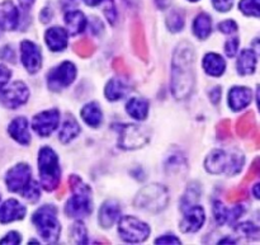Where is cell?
Returning a JSON list of instances; mask_svg holds the SVG:
<instances>
[{
    "mask_svg": "<svg viewBox=\"0 0 260 245\" xmlns=\"http://www.w3.org/2000/svg\"><path fill=\"white\" fill-rule=\"evenodd\" d=\"M80 132V126L78 125L76 119L74 118L71 114H66L65 121H63L62 127H61V131L58 134V139L63 144H68L71 140L75 139L76 136Z\"/></svg>",
    "mask_w": 260,
    "mask_h": 245,
    "instance_id": "obj_25",
    "label": "cell"
},
{
    "mask_svg": "<svg viewBox=\"0 0 260 245\" xmlns=\"http://www.w3.org/2000/svg\"><path fill=\"white\" fill-rule=\"evenodd\" d=\"M119 218H121V206L116 201H106L101 206L98 221L102 228H111L119 220Z\"/></svg>",
    "mask_w": 260,
    "mask_h": 245,
    "instance_id": "obj_18",
    "label": "cell"
},
{
    "mask_svg": "<svg viewBox=\"0 0 260 245\" xmlns=\"http://www.w3.org/2000/svg\"><path fill=\"white\" fill-rule=\"evenodd\" d=\"M81 118L89 126L98 127L102 124V119H103V114H102L101 107L98 106V103L90 102V103L85 104L84 108L81 109Z\"/></svg>",
    "mask_w": 260,
    "mask_h": 245,
    "instance_id": "obj_26",
    "label": "cell"
},
{
    "mask_svg": "<svg viewBox=\"0 0 260 245\" xmlns=\"http://www.w3.org/2000/svg\"><path fill=\"white\" fill-rule=\"evenodd\" d=\"M218 29L222 33H226V35H231V33H235L238 30V24H236L235 20L229 19L225 20V22H221L218 24Z\"/></svg>",
    "mask_w": 260,
    "mask_h": 245,
    "instance_id": "obj_40",
    "label": "cell"
},
{
    "mask_svg": "<svg viewBox=\"0 0 260 245\" xmlns=\"http://www.w3.org/2000/svg\"><path fill=\"white\" fill-rule=\"evenodd\" d=\"M238 73L240 75H251L254 74L256 68V53L254 50H243L239 55L238 64Z\"/></svg>",
    "mask_w": 260,
    "mask_h": 245,
    "instance_id": "obj_23",
    "label": "cell"
},
{
    "mask_svg": "<svg viewBox=\"0 0 260 245\" xmlns=\"http://www.w3.org/2000/svg\"><path fill=\"white\" fill-rule=\"evenodd\" d=\"M184 212V218H183L182 223L179 225L180 231L184 234H189L200 230L206 220L205 210L200 206L194 205L188 208V210H185Z\"/></svg>",
    "mask_w": 260,
    "mask_h": 245,
    "instance_id": "obj_14",
    "label": "cell"
},
{
    "mask_svg": "<svg viewBox=\"0 0 260 245\" xmlns=\"http://www.w3.org/2000/svg\"><path fill=\"white\" fill-rule=\"evenodd\" d=\"M156 244H180V240L174 235H164L155 240Z\"/></svg>",
    "mask_w": 260,
    "mask_h": 245,
    "instance_id": "obj_47",
    "label": "cell"
},
{
    "mask_svg": "<svg viewBox=\"0 0 260 245\" xmlns=\"http://www.w3.org/2000/svg\"><path fill=\"white\" fill-rule=\"evenodd\" d=\"M119 236L126 243H142L150 235V228L134 216H124L118 223Z\"/></svg>",
    "mask_w": 260,
    "mask_h": 245,
    "instance_id": "obj_7",
    "label": "cell"
},
{
    "mask_svg": "<svg viewBox=\"0 0 260 245\" xmlns=\"http://www.w3.org/2000/svg\"><path fill=\"white\" fill-rule=\"evenodd\" d=\"M203 69L211 76H221L226 70V63L218 53H207L203 58Z\"/></svg>",
    "mask_w": 260,
    "mask_h": 245,
    "instance_id": "obj_22",
    "label": "cell"
},
{
    "mask_svg": "<svg viewBox=\"0 0 260 245\" xmlns=\"http://www.w3.org/2000/svg\"><path fill=\"white\" fill-rule=\"evenodd\" d=\"M253 93L250 88L246 86H234L229 93V106L234 112L243 111L251 103Z\"/></svg>",
    "mask_w": 260,
    "mask_h": 245,
    "instance_id": "obj_17",
    "label": "cell"
},
{
    "mask_svg": "<svg viewBox=\"0 0 260 245\" xmlns=\"http://www.w3.org/2000/svg\"><path fill=\"white\" fill-rule=\"evenodd\" d=\"M65 23L69 35L75 36L85 29L86 18L79 10H71V12H68L65 14Z\"/></svg>",
    "mask_w": 260,
    "mask_h": 245,
    "instance_id": "obj_24",
    "label": "cell"
},
{
    "mask_svg": "<svg viewBox=\"0 0 260 245\" xmlns=\"http://www.w3.org/2000/svg\"><path fill=\"white\" fill-rule=\"evenodd\" d=\"M68 37L69 33L61 27H52L47 29L45 35L46 43L48 48L53 52H60L68 47Z\"/></svg>",
    "mask_w": 260,
    "mask_h": 245,
    "instance_id": "obj_20",
    "label": "cell"
},
{
    "mask_svg": "<svg viewBox=\"0 0 260 245\" xmlns=\"http://www.w3.org/2000/svg\"><path fill=\"white\" fill-rule=\"evenodd\" d=\"M253 47H254V51H255V53H259V55H260V38L254 41Z\"/></svg>",
    "mask_w": 260,
    "mask_h": 245,
    "instance_id": "obj_52",
    "label": "cell"
},
{
    "mask_svg": "<svg viewBox=\"0 0 260 245\" xmlns=\"http://www.w3.org/2000/svg\"><path fill=\"white\" fill-rule=\"evenodd\" d=\"M84 2H85V4L90 5V7H94V5L101 4V3L103 2V0H84Z\"/></svg>",
    "mask_w": 260,
    "mask_h": 245,
    "instance_id": "obj_53",
    "label": "cell"
},
{
    "mask_svg": "<svg viewBox=\"0 0 260 245\" xmlns=\"http://www.w3.org/2000/svg\"><path fill=\"white\" fill-rule=\"evenodd\" d=\"M260 177V157L256 158V159H254L253 164H251L250 169H249L248 174H246V177L244 178V182L245 185H248L249 182H251V180H254L255 178Z\"/></svg>",
    "mask_w": 260,
    "mask_h": 245,
    "instance_id": "obj_38",
    "label": "cell"
},
{
    "mask_svg": "<svg viewBox=\"0 0 260 245\" xmlns=\"http://www.w3.org/2000/svg\"><path fill=\"white\" fill-rule=\"evenodd\" d=\"M127 113L137 121H142L149 113V103L142 98H132L126 104Z\"/></svg>",
    "mask_w": 260,
    "mask_h": 245,
    "instance_id": "obj_27",
    "label": "cell"
},
{
    "mask_svg": "<svg viewBox=\"0 0 260 245\" xmlns=\"http://www.w3.org/2000/svg\"><path fill=\"white\" fill-rule=\"evenodd\" d=\"M211 32H212V20H211V17L206 14V13H201L200 15H197L194 23H193V33L200 40H206L211 35Z\"/></svg>",
    "mask_w": 260,
    "mask_h": 245,
    "instance_id": "obj_28",
    "label": "cell"
},
{
    "mask_svg": "<svg viewBox=\"0 0 260 245\" xmlns=\"http://www.w3.org/2000/svg\"><path fill=\"white\" fill-rule=\"evenodd\" d=\"M189 2H193V3H196V2H198V0H189Z\"/></svg>",
    "mask_w": 260,
    "mask_h": 245,
    "instance_id": "obj_57",
    "label": "cell"
},
{
    "mask_svg": "<svg viewBox=\"0 0 260 245\" xmlns=\"http://www.w3.org/2000/svg\"><path fill=\"white\" fill-rule=\"evenodd\" d=\"M239 9L249 17H260V0H240Z\"/></svg>",
    "mask_w": 260,
    "mask_h": 245,
    "instance_id": "obj_35",
    "label": "cell"
},
{
    "mask_svg": "<svg viewBox=\"0 0 260 245\" xmlns=\"http://www.w3.org/2000/svg\"><path fill=\"white\" fill-rule=\"evenodd\" d=\"M38 170L42 187L51 192L60 185V165L56 152L45 146L38 152Z\"/></svg>",
    "mask_w": 260,
    "mask_h": 245,
    "instance_id": "obj_5",
    "label": "cell"
},
{
    "mask_svg": "<svg viewBox=\"0 0 260 245\" xmlns=\"http://www.w3.org/2000/svg\"><path fill=\"white\" fill-rule=\"evenodd\" d=\"M245 158L241 152H226L223 150H213L206 159V169L212 174L225 173L228 175H236L241 172Z\"/></svg>",
    "mask_w": 260,
    "mask_h": 245,
    "instance_id": "obj_3",
    "label": "cell"
},
{
    "mask_svg": "<svg viewBox=\"0 0 260 245\" xmlns=\"http://www.w3.org/2000/svg\"><path fill=\"white\" fill-rule=\"evenodd\" d=\"M236 241L231 238H225L222 240H220V244H235Z\"/></svg>",
    "mask_w": 260,
    "mask_h": 245,
    "instance_id": "obj_55",
    "label": "cell"
},
{
    "mask_svg": "<svg viewBox=\"0 0 260 245\" xmlns=\"http://www.w3.org/2000/svg\"><path fill=\"white\" fill-rule=\"evenodd\" d=\"M10 76H12V71L4 65H0V93L3 91V89L5 88V85L9 81Z\"/></svg>",
    "mask_w": 260,
    "mask_h": 245,
    "instance_id": "obj_43",
    "label": "cell"
},
{
    "mask_svg": "<svg viewBox=\"0 0 260 245\" xmlns=\"http://www.w3.org/2000/svg\"><path fill=\"white\" fill-rule=\"evenodd\" d=\"M182 159H180V155H173L170 157V159L167 162V167H169L170 169H174V168H180L182 165Z\"/></svg>",
    "mask_w": 260,
    "mask_h": 245,
    "instance_id": "obj_48",
    "label": "cell"
},
{
    "mask_svg": "<svg viewBox=\"0 0 260 245\" xmlns=\"http://www.w3.org/2000/svg\"><path fill=\"white\" fill-rule=\"evenodd\" d=\"M218 135H220L221 139H226V137L230 136V121H222L218 125Z\"/></svg>",
    "mask_w": 260,
    "mask_h": 245,
    "instance_id": "obj_46",
    "label": "cell"
},
{
    "mask_svg": "<svg viewBox=\"0 0 260 245\" xmlns=\"http://www.w3.org/2000/svg\"><path fill=\"white\" fill-rule=\"evenodd\" d=\"M25 216V207L17 200H8L0 206V223L9 224L12 221L22 220Z\"/></svg>",
    "mask_w": 260,
    "mask_h": 245,
    "instance_id": "obj_19",
    "label": "cell"
},
{
    "mask_svg": "<svg viewBox=\"0 0 260 245\" xmlns=\"http://www.w3.org/2000/svg\"><path fill=\"white\" fill-rule=\"evenodd\" d=\"M20 55H22V63L25 70L29 74H36L42 66V55L41 50L36 43L30 41H23L20 43Z\"/></svg>",
    "mask_w": 260,
    "mask_h": 245,
    "instance_id": "obj_13",
    "label": "cell"
},
{
    "mask_svg": "<svg viewBox=\"0 0 260 245\" xmlns=\"http://www.w3.org/2000/svg\"><path fill=\"white\" fill-rule=\"evenodd\" d=\"M29 180L30 168L29 165L24 164V163H19L15 167H13L7 173V177H5L8 190L14 193H22V191L29 183Z\"/></svg>",
    "mask_w": 260,
    "mask_h": 245,
    "instance_id": "obj_11",
    "label": "cell"
},
{
    "mask_svg": "<svg viewBox=\"0 0 260 245\" xmlns=\"http://www.w3.org/2000/svg\"><path fill=\"white\" fill-rule=\"evenodd\" d=\"M256 145H258V146L260 147V136H259V139H258V141H256Z\"/></svg>",
    "mask_w": 260,
    "mask_h": 245,
    "instance_id": "obj_56",
    "label": "cell"
},
{
    "mask_svg": "<svg viewBox=\"0 0 260 245\" xmlns=\"http://www.w3.org/2000/svg\"><path fill=\"white\" fill-rule=\"evenodd\" d=\"M73 197L68 201L65 206V212L69 218L81 219L90 215L93 210V203L90 197V187L83 182L76 175H71L69 179Z\"/></svg>",
    "mask_w": 260,
    "mask_h": 245,
    "instance_id": "obj_2",
    "label": "cell"
},
{
    "mask_svg": "<svg viewBox=\"0 0 260 245\" xmlns=\"http://www.w3.org/2000/svg\"><path fill=\"white\" fill-rule=\"evenodd\" d=\"M236 231L249 240H260V228L253 223L239 224Z\"/></svg>",
    "mask_w": 260,
    "mask_h": 245,
    "instance_id": "obj_32",
    "label": "cell"
},
{
    "mask_svg": "<svg viewBox=\"0 0 260 245\" xmlns=\"http://www.w3.org/2000/svg\"><path fill=\"white\" fill-rule=\"evenodd\" d=\"M60 113L57 109L43 111L33 117L32 127L40 136H48L58 127Z\"/></svg>",
    "mask_w": 260,
    "mask_h": 245,
    "instance_id": "obj_12",
    "label": "cell"
},
{
    "mask_svg": "<svg viewBox=\"0 0 260 245\" xmlns=\"http://www.w3.org/2000/svg\"><path fill=\"white\" fill-rule=\"evenodd\" d=\"M76 76V68L70 61H63L48 73L47 85L52 91H58L70 85Z\"/></svg>",
    "mask_w": 260,
    "mask_h": 245,
    "instance_id": "obj_9",
    "label": "cell"
},
{
    "mask_svg": "<svg viewBox=\"0 0 260 245\" xmlns=\"http://www.w3.org/2000/svg\"><path fill=\"white\" fill-rule=\"evenodd\" d=\"M169 192L161 185H150L140 190L135 197V206L147 212L157 213L169 203Z\"/></svg>",
    "mask_w": 260,
    "mask_h": 245,
    "instance_id": "obj_6",
    "label": "cell"
},
{
    "mask_svg": "<svg viewBox=\"0 0 260 245\" xmlns=\"http://www.w3.org/2000/svg\"><path fill=\"white\" fill-rule=\"evenodd\" d=\"M104 13H106V17L108 18V20H111V23H114V20H116L117 12H116V8H114V4L112 0H108V2H107L106 8H104Z\"/></svg>",
    "mask_w": 260,
    "mask_h": 245,
    "instance_id": "obj_45",
    "label": "cell"
},
{
    "mask_svg": "<svg viewBox=\"0 0 260 245\" xmlns=\"http://www.w3.org/2000/svg\"><path fill=\"white\" fill-rule=\"evenodd\" d=\"M244 213L243 205H235L234 207L228 208L225 207L222 202L216 201L213 203V215H215L216 221L220 225H225V224H234L239 218H241Z\"/></svg>",
    "mask_w": 260,
    "mask_h": 245,
    "instance_id": "obj_15",
    "label": "cell"
},
{
    "mask_svg": "<svg viewBox=\"0 0 260 245\" xmlns=\"http://www.w3.org/2000/svg\"><path fill=\"white\" fill-rule=\"evenodd\" d=\"M167 24L172 32H179L184 27V14L178 9L170 10L167 17Z\"/></svg>",
    "mask_w": 260,
    "mask_h": 245,
    "instance_id": "obj_34",
    "label": "cell"
},
{
    "mask_svg": "<svg viewBox=\"0 0 260 245\" xmlns=\"http://www.w3.org/2000/svg\"><path fill=\"white\" fill-rule=\"evenodd\" d=\"M212 4L215 9H217L218 12L226 13L233 8L234 0H212Z\"/></svg>",
    "mask_w": 260,
    "mask_h": 245,
    "instance_id": "obj_41",
    "label": "cell"
},
{
    "mask_svg": "<svg viewBox=\"0 0 260 245\" xmlns=\"http://www.w3.org/2000/svg\"><path fill=\"white\" fill-rule=\"evenodd\" d=\"M22 196L30 203H36L41 197L40 187H38V183L29 180L27 186H25L24 190L22 191Z\"/></svg>",
    "mask_w": 260,
    "mask_h": 245,
    "instance_id": "obj_36",
    "label": "cell"
},
{
    "mask_svg": "<svg viewBox=\"0 0 260 245\" xmlns=\"http://www.w3.org/2000/svg\"><path fill=\"white\" fill-rule=\"evenodd\" d=\"M256 104H258V109L260 112V84L256 86Z\"/></svg>",
    "mask_w": 260,
    "mask_h": 245,
    "instance_id": "obj_54",
    "label": "cell"
},
{
    "mask_svg": "<svg viewBox=\"0 0 260 245\" xmlns=\"http://www.w3.org/2000/svg\"><path fill=\"white\" fill-rule=\"evenodd\" d=\"M70 240L74 244H86L88 235H86V229L81 221H76L70 228Z\"/></svg>",
    "mask_w": 260,
    "mask_h": 245,
    "instance_id": "obj_33",
    "label": "cell"
},
{
    "mask_svg": "<svg viewBox=\"0 0 260 245\" xmlns=\"http://www.w3.org/2000/svg\"><path fill=\"white\" fill-rule=\"evenodd\" d=\"M28 98H29V89L23 81H13L0 93V101L8 108H18L23 106Z\"/></svg>",
    "mask_w": 260,
    "mask_h": 245,
    "instance_id": "obj_10",
    "label": "cell"
},
{
    "mask_svg": "<svg viewBox=\"0 0 260 245\" xmlns=\"http://www.w3.org/2000/svg\"><path fill=\"white\" fill-rule=\"evenodd\" d=\"M201 196V190L197 185H192L188 187V190L185 191L184 196L182 198V203H180V207L183 211L188 210L189 207L194 206V203L197 202L198 198Z\"/></svg>",
    "mask_w": 260,
    "mask_h": 245,
    "instance_id": "obj_31",
    "label": "cell"
},
{
    "mask_svg": "<svg viewBox=\"0 0 260 245\" xmlns=\"http://www.w3.org/2000/svg\"><path fill=\"white\" fill-rule=\"evenodd\" d=\"M239 45H240V42H239V38L235 37V38H231V40H229L225 45L226 55H228L229 57H234V56L238 53Z\"/></svg>",
    "mask_w": 260,
    "mask_h": 245,
    "instance_id": "obj_39",
    "label": "cell"
},
{
    "mask_svg": "<svg viewBox=\"0 0 260 245\" xmlns=\"http://www.w3.org/2000/svg\"><path fill=\"white\" fill-rule=\"evenodd\" d=\"M194 61V48L190 43L178 45L172 63V93L177 99H185L192 94L196 83Z\"/></svg>",
    "mask_w": 260,
    "mask_h": 245,
    "instance_id": "obj_1",
    "label": "cell"
},
{
    "mask_svg": "<svg viewBox=\"0 0 260 245\" xmlns=\"http://www.w3.org/2000/svg\"><path fill=\"white\" fill-rule=\"evenodd\" d=\"M118 146L126 150L140 149L149 142L147 131L137 125H118Z\"/></svg>",
    "mask_w": 260,
    "mask_h": 245,
    "instance_id": "obj_8",
    "label": "cell"
},
{
    "mask_svg": "<svg viewBox=\"0 0 260 245\" xmlns=\"http://www.w3.org/2000/svg\"><path fill=\"white\" fill-rule=\"evenodd\" d=\"M74 50L78 55H80L81 57H86V56L91 55L94 51V45L88 40H81L79 42L75 43L74 46Z\"/></svg>",
    "mask_w": 260,
    "mask_h": 245,
    "instance_id": "obj_37",
    "label": "cell"
},
{
    "mask_svg": "<svg viewBox=\"0 0 260 245\" xmlns=\"http://www.w3.org/2000/svg\"><path fill=\"white\" fill-rule=\"evenodd\" d=\"M210 98L215 104H217L218 102H220V99H221V88L220 86H216V88H213L212 90H211Z\"/></svg>",
    "mask_w": 260,
    "mask_h": 245,
    "instance_id": "obj_49",
    "label": "cell"
},
{
    "mask_svg": "<svg viewBox=\"0 0 260 245\" xmlns=\"http://www.w3.org/2000/svg\"><path fill=\"white\" fill-rule=\"evenodd\" d=\"M20 241H22V238H20L19 233H17V231H10V233H8L7 236H4L0 240V244H19Z\"/></svg>",
    "mask_w": 260,
    "mask_h": 245,
    "instance_id": "obj_44",
    "label": "cell"
},
{
    "mask_svg": "<svg viewBox=\"0 0 260 245\" xmlns=\"http://www.w3.org/2000/svg\"><path fill=\"white\" fill-rule=\"evenodd\" d=\"M255 118H254L253 112H248L244 116H241L239 118L238 124H236V131L240 135L241 137H246L251 131L254 130V126H255Z\"/></svg>",
    "mask_w": 260,
    "mask_h": 245,
    "instance_id": "obj_30",
    "label": "cell"
},
{
    "mask_svg": "<svg viewBox=\"0 0 260 245\" xmlns=\"http://www.w3.org/2000/svg\"><path fill=\"white\" fill-rule=\"evenodd\" d=\"M253 193L254 196H255V198H258L260 200V183H256L255 186L253 187Z\"/></svg>",
    "mask_w": 260,
    "mask_h": 245,
    "instance_id": "obj_51",
    "label": "cell"
},
{
    "mask_svg": "<svg viewBox=\"0 0 260 245\" xmlns=\"http://www.w3.org/2000/svg\"><path fill=\"white\" fill-rule=\"evenodd\" d=\"M19 24L18 8L10 0L0 3V28L4 30H14Z\"/></svg>",
    "mask_w": 260,
    "mask_h": 245,
    "instance_id": "obj_16",
    "label": "cell"
},
{
    "mask_svg": "<svg viewBox=\"0 0 260 245\" xmlns=\"http://www.w3.org/2000/svg\"><path fill=\"white\" fill-rule=\"evenodd\" d=\"M126 84L119 79H112L106 85V97L109 101L114 102L121 99L126 94Z\"/></svg>",
    "mask_w": 260,
    "mask_h": 245,
    "instance_id": "obj_29",
    "label": "cell"
},
{
    "mask_svg": "<svg viewBox=\"0 0 260 245\" xmlns=\"http://www.w3.org/2000/svg\"><path fill=\"white\" fill-rule=\"evenodd\" d=\"M36 229L40 233L41 238L50 244L57 243L60 238L61 226L57 220V210L55 206L46 205L38 208L32 218Z\"/></svg>",
    "mask_w": 260,
    "mask_h": 245,
    "instance_id": "obj_4",
    "label": "cell"
},
{
    "mask_svg": "<svg viewBox=\"0 0 260 245\" xmlns=\"http://www.w3.org/2000/svg\"><path fill=\"white\" fill-rule=\"evenodd\" d=\"M248 197V193H246L245 190H235L233 192H230V195L228 196V200L233 203H239L243 200Z\"/></svg>",
    "mask_w": 260,
    "mask_h": 245,
    "instance_id": "obj_42",
    "label": "cell"
},
{
    "mask_svg": "<svg viewBox=\"0 0 260 245\" xmlns=\"http://www.w3.org/2000/svg\"><path fill=\"white\" fill-rule=\"evenodd\" d=\"M9 135L17 142L22 145H28L30 141L29 129H28V121L24 117H17L12 121L8 127Z\"/></svg>",
    "mask_w": 260,
    "mask_h": 245,
    "instance_id": "obj_21",
    "label": "cell"
},
{
    "mask_svg": "<svg viewBox=\"0 0 260 245\" xmlns=\"http://www.w3.org/2000/svg\"><path fill=\"white\" fill-rule=\"evenodd\" d=\"M33 3H35V0H19L20 7L24 8V9H29L33 5Z\"/></svg>",
    "mask_w": 260,
    "mask_h": 245,
    "instance_id": "obj_50",
    "label": "cell"
}]
</instances>
